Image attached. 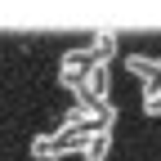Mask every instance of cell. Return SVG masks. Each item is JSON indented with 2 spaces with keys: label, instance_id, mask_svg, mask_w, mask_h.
Returning <instances> with one entry per match:
<instances>
[{
  "label": "cell",
  "instance_id": "cell-1",
  "mask_svg": "<svg viewBox=\"0 0 161 161\" xmlns=\"http://www.w3.org/2000/svg\"><path fill=\"white\" fill-rule=\"evenodd\" d=\"M108 152H112V125H90L76 157L80 161H108Z\"/></svg>",
  "mask_w": 161,
  "mask_h": 161
},
{
  "label": "cell",
  "instance_id": "cell-2",
  "mask_svg": "<svg viewBox=\"0 0 161 161\" xmlns=\"http://www.w3.org/2000/svg\"><path fill=\"white\" fill-rule=\"evenodd\" d=\"M90 58H94L90 49H67L63 58H58V80H63V85L72 90V85H76V80H80V72H85V67H90Z\"/></svg>",
  "mask_w": 161,
  "mask_h": 161
},
{
  "label": "cell",
  "instance_id": "cell-3",
  "mask_svg": "<svg viewBox=\"0 0 161 161\" xmlns=\"http://www.w3.org/2000/svg\"><path fill=\"white\" fill-rule=\"evenodd\" d=\"M85 49L98 58V63H112V58H116V31H98V36L90 40Z\"/></svg>",
  "mask_w": 161,
  "mask_h": 161
},
{
  "label": "cell",
  "instance_id": "cell-4",
  "mask_svg": "<svg viewBox=\"0 0 161 161\" xmlns=\"http://www.w3.org/2000/svg\"><path fill=\"white\" fill-rule=\"evenodd\" d=\"M143 94H148V98H143V112H148V116H161V80H157V85H148Z\"/></svg>",
  "mask_w": 161,
  "mask_h": 161
}]
</instances>
